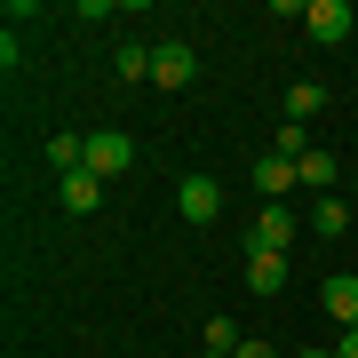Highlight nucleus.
Returning <instances> with one entry per match:
<instances>
[{"label":"nucleus","mask_w":358,"mask_h":358,"mask_svg":"<svg viewBox=\"0 0 358 358\" xmlns=\"http://www.w3.org/2000/svg\"><path fill=\"white\" fill-rule=\"evenodd\" d=\"M294 231H303V215H294V207H263V215L247 223V255H287Z\"/></svg>","instance_id":"1"},{"label":"nucleus","mask_w":358,"mask_h":358,"mask_svg":"<svg viewBox=\"0 0 358 358\" xmlns=\"http://www.w3.org/2000/svg\"><path fill=\"white\" fill-rule=\"evenodd\" d=\"M192 72H199L192 40H152V88H192Z\"/></svg>","instance_id":"2"},{"label":"nucleus","mask_w":358,"mask_h":358,"mask_svg":"<svg viewBox=\"0 0 358 358\" xmlns=\"http://www.w3.org/2000/svg\"><path fill=\"white\" fill-rule=\"evenodd\" d=\"M350 24H358V16H350V0H310V8H303V32L319 40V48H343Z\"/></svg>","instance_id":"3"},{"label":"nucleus","mask_w":358,"mask_h":358,"mask_svg":"<svg viewBox=\"0 0 358 358\" xmlns=\"http://www.w3.org/2000/svg\"><path fill=\"white\" fill-rule=\"evenodd\" d=\"M128 167H136V143L120 136V128H96V136H88V176L112 183V176H128Z\"/></svg>","instance_id":"4"},{"label":"nucleus","mask_w":358,"mask_h":358,"mask_svg":"<svg viewBox=\"0 0 358 358\" xmlns=\"http://www.w3.org/2000/svg\"><path fill=\"white\" fill-rule=\"evenodd\" d=\"M176 207H183V223H215V215H223L215 176H183V183H176Z\"/></svg>","instance_id":"5"},{"label":"nucleus","mask_w":358,"mask_h":358,"mask_svg":"<svg viewBox=\"0 0 358 358\" xmlns=\"http://www.w3.org/2000/svg\"><path fill=\"white\" fill-rule=\"evenodd\" d=\"M294 183H303V167H294V159H279V152H263V159H255V192H263V207H287Z\"/></svg>","instance_id":"6"},{"label":"nucleus","mask_w":358,"mask_h":358,"mask_svg":"<svg viewBox=\"0 0 358 358\" xmlns=\"http://www.w3.org/2000/svg\"><path fill=\"white\" fill-rule=\"evenodd\" d=\"M303 223L319 231V239H343V231L358 223V207H350L343 192H327V199H310V207H303Z\"/></svg>","instance_id":"7"},{"label":"nucleus","mask_w":358,"mask_h":358,"mask_svg":"<svg viewBox=\"0 0 358 358\" xmlns=\"http://www.w3.org/2000/svg\"><path fill=\"white\" fill-rule=\"evenodd\" d=\"M247 294L279 303V294H287V255H247Z\"/></svg>","instance_id":"8"},{"label":"nucleus","mask_w":358,"mask_h":358,"mask_svg":"<svg viewBox=\"0 0 358 358\" xmlns=\"http://www.w3.org/2000/svg\"><path fill=\"white\" fill-rule=\"evenodd\" d=\"M319 303H327L334 327H358V279H350V271H334V279L319 287Z\"/></svg>","instance_id":"9"},{"label":"nucleus","mask_w":358,"mask_h":358,"mask_svg":"<svg viewBox=\"0 0 358 358\" xmlns=\"http://www.w3.org/2000/svg\"><path fill=\"white\" fill-rule=\"evenodd\" d=\"M96 207H103V176H88V167L64 176V215H96Z\"/></svg>","instance_id":"10"},{"label":"nucleus","mask_w":358,"mask_h":358,"mask_svg":"<svg viewBox=\"0 0 358 358\" xmlns=\"http://www.w3.org/2000/svg\"><path fill=\"white\" fill-rule=\"evenodd\" d=\"M319 112H327V88H319V80H294V88H287V120H303V128H310Z\"/></svg>","instance_id":"11"},{"label":"nucleus","mask_w":358,"mask_h":358,"mask_svg":"<svg viewBox=\"0 0 358 358\" xmlns=\"http://www.w3.org/2000/svg\"><path fill=\"white\" fill-rule=\"evenodd\" d=\"M271 152L303 167V159H310V128H303V120H279V136H271Z\"/></svg>","instance_id":"12"},{"label":"nucleus","mask_w":358,"mask_h":358,"mask_svg":"<svg viewBox=\"0 0 358 358\" xmlns=\"http://www.w3.org/2000/svg\"><path fill=\"white\" fill-rule=\"evenodd\" d=\"M303 192H310V199L334 192V152H310V159H303Z\"/></svg>","instance_id":"13"},{"label":"nucleus","mask_w":358,"mask_h":358,"mask_svg":"<svg viewBox=\"0 0 358 358\" xmlns=\"http://www.w3.org/2000/svg\"><path fill=\"white\" fill-rule=\"evenodd\" d=\"M120 80H152V48H143V40L120 48Z\"/></svg>","instance_id":"14"},{"label":"nucleus","mask_w":358,"mask_h":358,"mask_svg":"<svg viewBox=\"0 0 358 358\" xmlns=\"http://www.w3.org/2000/svg\"><path fill=\"white\" fill-rule=\"evenodd\" d=\"M239 343H247V334H239V327H231L223 310H215V319H207V350H223V358H231V350H239Z\"/></svg>","instance_id":"15"},{"label":"nucleus","mask_w":358,"mask_h":358,"mask_svg":"<svg viewBox=\"0 0 358 358\" xmlns=\"http://www.w3.org/2000/svg\"><path fill=\"white\" fill-rule=\"evenodd\" d=\"M231 358H279V350H271V343H239V350H231Z\"/></svg>","instance_id":"16"},{"label":"nucleus","mask_w":358,"mask_h":358,"mask_svg":"<svg viewBox=\"0 0 358 358\" xmlns=\"http://www.w3.org/2000/svg\"><path fill=\"white\" fill-rule=\"evenodd\" d=\"M334 358H358V327H343V343H334Z\"/></svg>","instance_id":"17"},{"label":"nucleus","mask_w":358,"mask_h":358,"mask_svg":"<svg viewBox=\"0 0 358 358\" xmlns=\"http://www.w3.org/2000/svg\"><path fill=\"white\" fill-rule=\"evenodd\" d=\"M294 358H334V350H294Z\"/></svg>","instance_id":"18"},{"label":"nucleus","mask_w":358,"mask_h":358,"mask_svg":"<svg viewBox=\"0 0 358 358\" xmlns=\"http://www.w3.org/2000/svg\"><path fill=\"white\" fill-rule=\"evenodd\" d=\"M199 358H223V350H199Z\"/></svg>","instance_id":"19"},{"label":"nucleus","mask_w":358,"mask_h":358,"mask_svg":"<svg viewBox=\"0 0 358 358\" xmlns=\"http://www.w3.org/2000/svg\"><path fill=\"white\" fill-rule=\"evenodd\" d=\"M350 207H358V183H350Z\"/></svg>","instance_id":"20"}]
</instances>
